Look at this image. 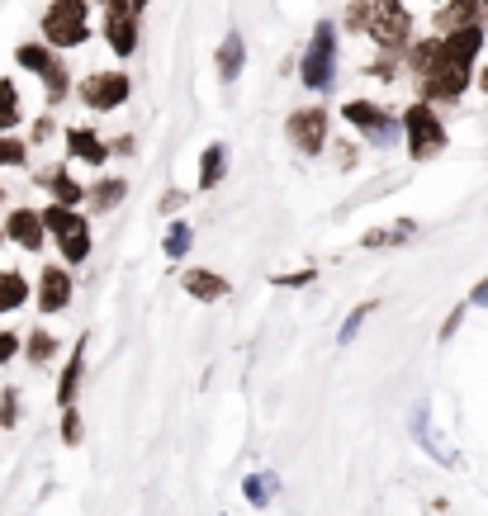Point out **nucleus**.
Listing matches in <instances>:
<instances>
[{
	"instance_id": "1",
	"label": "nucleus",
	"mask_w": 488,
	"mask_h": 516,
	"mask_svg": "<svg viewBox=\"0 0 488 516\" xmlns=\"http://www.w3.org/2000/svg\"><path fill=\"white\" fill-rule=\"evenodd\" d=\"M417 86H422V105H432V100H460L465 86H470V62L451 57L441 48V38H436V62L417 76Z\"/></svg>"
},
{
	"instance_id": "2",
	"label": "nucleus",
	"mask_w": 488,
	"mask_h": 516,
	"mask_svg": "<svg viewBox=\"0 0 488 516\" xmlns=\"http://www.w3.org/2000/svg\"><path fill=\"white\" fill-rule=\"evenodd\" d=\"M38 218H43V232H48L57 247H62V261H72V266H76V261H86V256H91V223L76 214V209L48 204Z\"/></svg>"
},
{
	"instance_id": "3",
	"label": "nucleus",
	"mask_w": 488,
	"mask_h": 516,
	"mask_svg": "<svg viewBox=\"0 0 488 516\" xmlns=\"http://www.w3.org/2000/svg\"><path fill=\"white\" fill-rule=\"evenodd\" d=\"M91 38V24H86V0H53L43 10V43L48 48H76Z\"/></svg>"
},
{
	"instance_id": "4",
	"label": "nucleus",
	"mask_w": 488,
	"mask_h": 516,
	"mask_svg": "<svg viewBox=\"0 0 488 516\" xmlns=\"http://www.w3.org/2000/svg\"><path fill=\"white\" fill-rule=\"evenodd\" d=\"M398 128L408 133V152L413 161H432L441 157V147H446V128H441V114L432 105H408L403 109V119Z\"/></svg>"
},
{
	"instance_id": "5",
	"label": "nucleus",
	"mask_w": 488,
	"mask_h": 516,
	"mask_svg": "<svg viewBox=\"0 0 488 516\" xmlns=\"http://www.w3.org/2000/svg\"><path fill=\"white\" fill-rule=\"evenodd\" d=\"M365 29H370V38L380 43L384 53L403 57L408 34H413V19H408V10H403L398 0H375V5H370V19H365Z\"/></svg>"
},
{
	"instance_id": "6",
	"label": "nucleus",
	"mask_w": 488,
	"mask_h": 516,
	"mask_svg": "<svg viewBox=\"0 0 488 516\" xmlns=\"http://www.w3.org/2000/svg\"><path fill=\"white\" fill-rule=\"evenodd\" d=\"M332 67H337V29H332V24H318V29H313V43H308V53H304V86L327 90L332 86Z\"/></svg>"
},
{
	"instance_id": "7",
	"label": "nucleus",
	"mask_w": 488,
	"mask_h": 516,
	"mask_svg": "<svg viewBox=\"0 0 488 516\" xmlns=\"http://www.w3.org/2000/svg\"><path fill=\"white\" fill-rule=\"evenodd\" d=\"M342 114H346V124H356L375 147L394 143L398 133H403L394 114H384V109H380V105H370V100H351V105H346Z\"/></svg>"
},
{
	"instance_id": "8",
	"label": "nucleus",
	"mask_w": 488,
	"mask_h": 516,
	"mask_svg": "<svg viewBox=\"0 0 488 516\" xmlns=\"http://www.w3.org/2000/svg\"><path fill=\"white\" fill-rule=\"evenodd\" d=\"M105 34H109V48L119 57L138 53V10L128 0H105Z\"/></svg>"
},
{
	"instance_id": "9",
	"label": "nucleus",
	"mask_w": 488,
	"mask_h": 516,
	"mask_svg": "<svg viewBox=\"0 0 488 516\" xmlns=\"http://www.w3.org/2000/svg\"><path fill=\"white\" fill-rule=\"evenodd\" d=\"M128 76L124 72H95V76H86V81H81V105L86 109H100V114H105V109H119L128 100Z\"/></svg>"
},
{
	"instance_id": "10",
	"label": "nucleus",
	"mask_w": 488,
	"mask_h": 516,
	"mask_svg": "<svg viewBox=\"0 0 488 516\" xmlns=\"http://www.w3.org/2000/svg\"><path fill=\"white\" fill-rule=\"evenodd\" d=\"M290 143L304 152V157H318L327 147V109L308 105V109H294L290 114Z\"/></svg>"
},
{
	"instance_id": "11",
	"label": "nucleus",
	"mask_w": 488,
	"mask_h": 516,
	"mask_svg": "<svg viewBox=\"0 0 488 516\" xmlns=\"http://www.w3.org/2000/svg\"><path fill=\"white\" fill-rule=\"evenodd\" d=\"M0 228H5V237H10L15 247H24V251H43V242H48V232H43V218H38L34 209H10Z\"/></svg>"
},
{
	"instance_id": "12",
	"label": "nucleus",
	"mask_w": 488,
	"mask_h": 516,
	"mask_svg": "<svg viewBox=\"0 0 488 516\" xmlns=\"http://www.w3.org/2000/svg\"><path fill=\"white\" fill-rule=\"evenodd\" d=\"M72 303V275L62 266H43V275H38V308L43 313H62Z\"/></svg>"
},
{
	"instance_id": "13",
	"label": "nucleus",
	"mask_w": 488,
	"mask_h": 516,
	"mask_svg": "<svg viewBox=\"0 0 488 516\" xmlns=\"http://www.w3.org/2000/svg\"><path fill=\"white\" fill-rule=\"evenodd\" d=\"M38 185H43V190L53 195V204H62V209H76V204L86 199V190H81V185H76V180L67 176L62 166H48V171L38 176Z\"/></svg>"
},
{
	"instance_id": "14",
	"label": "nucleus",
	"mask_w": 488,
	"mask_h": 516,
	"mask_svg": "<svg viewBox=\"0 0 488 516\" xmlns=\"http://www.w3.org/2000/svg\"><path fill=\"white\" fill-rule=\"evenodd\" d=\"M181 285H185V294H195V299H204V303L228 299V280L214 275V270H185Z\"/></svg>"
},
{
	"instance_id": "15",
	"label": "nucleus",
	"mask_w": 488,
	"mask_h": 516,
	"mask_svg": "<svg viewBox=\"0 0 488 516\" xmlns=\"http://www.w3.org/2000/svg\"><path fill=\"white\" fill-rule=\"evenodd\" d=\"M479 10H484V0H451V5H441L436 10V29H470V24H479Z\"/></svg>"
},
{
	"instance_id": "16",
	"label": "nucleus",
	"mask_w": 488,
	"mask_h": 516,
	"mask_svg": "<svg viewBox=\"0 0 488 516\" xmlns=\"http://www.w3.org/2000/svg\"><path fill=\"white\" fill-rule=\"evenodd\" d=\"M81 370H86V337L76 341L72 360H67V370H62V379H57V403H62V408H72V403H76V389H81Z\"/></svg>"
},
{
	"instance_id": "17",
	"label": "nucleus",
	"mask_w": 488,
	"mask_h": 516,
	"mask_svg": "<svg viewBox=\"0 0 488 516\" xmlns=\"http://www.w3.org/2000/svg\"><path fill=\"white\" fill-rule=\"evenodd\" d=\"M67 147L86 166H105V157H109V147L100 143V133H91V128H67Z\"/></svg>"
},
{
	"instance_id": "18",
	"label": "nucleus",
	"mask_w": 488,
	"mask_h": 516,
	"mask_svg": "<svg viewBox=\"0 0 488 516\" xmlns=\"http://www.w3.org/2000/svg\"><path fill=\"white\" fill-rule=\"evenodd\" d=\"M223 171H228V147L223 143L204 147V157H199V190H214L223 180Z\"/></svg>"
},
{
	"instance_id": "19",
	"label": "nucleus",
	"mask_w": 488,
	"mask_h": 516,
	"mask_svg": "<svg viewBox=\"0 0 488 516\" xmlns=\"http://www.w3.org/2000/svg\"><path fill=\"white\" fill-rule=\"evenodd\" d=\"M124 195H128V180L109 176V180H100V185H95L86 199H91L95 214H109V209H119V204H124Z\"/></svg>"
},
{
	"instance_id": "20",
	"label": "nucleus",
	"mask_w": 488,
	"mask_h": 516,
	"mask_svg": "<svg viewBox=\"0 0 488 516\" xmlns=\"http://www.w3.org/2000/svg\"><path fill=\"white\" fill-rule=\"evenodd\" d=\"M29 299V280L19 270H0V313H15Z\"/></svg>"
},
{
	"instance_id": "21",
	"label": "nucleus",
	"mask_w": 488,
	"mask_h": 516,
	"mask_svg": "<svg viewBox=\"0 0 488 516\" xmlns=\"http://www.w3.org/2000/svg\"><path fill=\"white\" fill-rule=\"evenodd\" d=\"M43 90H48V105H62V100H67V90H72V76H67V67H62V57L53 53V62H48V67H43Z\"/></svg>"
},
{
	"instance_id": "22",
	"label": "nucleus",
	"mask_w": 488,
	"mask_h": 516,
	"mask_svg": "<svg viewBox=\"0 0 488 516\" xmlns=\"http://www.w3.org/2000/svg\"><path fill=\"white\" fill-rule=\"evenodd\" d=\"M242 57H247L242 34H228V38H223V48H218V76H223V81H237V72H242Z\"/></svg>"
},
{
	"instance_id": "23",
	"label": "nucleus",
	"mask_w": 488,
	"mask_h": 516,
	"mask_svg": "<svg viewBox=\"0 0 488 516\" xmlns=\"http://www.w3.org/2000/svg\"><path fill=\"white\" fill-rule=\"evenodd\" d=\"M24 356H29V365H48V360L57 356V337L43 332V327H34V332L24 337Z\"/></svg>"
},
{
	"instance_id": "24",
	"label": "nucleus",
	"mask_w": 488,
	"mask_h": 516,
	"mask_svg": "<svg viewBox=\"0 0 488 516\" xmlns=\"http://www.w3.org/2000/svg\"><path fill=\"white\" fill-rule=\"evenodd\" d=\"M275 488H280L275 474H247V479H242V498L252 502V507H266V502L275 498Z\"/></svg>"
},
{
	"instance_id": "25",
	"label": "nucleus",
	"mask_w": 488,
	"mask_h": 516,
	"mask_svg": "<svg viewBox=\"0 0 488 516\" xmlns=\"http://www.w3.org/2000/svg\"><path fill=\"white\" fill-rule=\"evenodd\" d=\"M24 119V109H19V90L15 81H0V133H10V128Z\"/></svg>"
},
{
	"instance_id": "26",
	"label": "nucleus",
	"mask_w": 488,
	"mask_h": 516,
	"mask_svg": "<svg viewBox=\"0 0 488 516\" xmlns=\"http://www.w3.org/2000/svg\"><path fill=\"white\" fill-rule=\"evenodd\" d=\"M417 232V223H394V228H380V232H365V247H398V242H408Z\"/></svg>"
},
{
	"instance_id": "27",
	"label": "nucleus",
	"mask_w": 488,
	"mask_h": 516,
	"mask_svg": "<svg viewBox=\"0 0 488 516\" xmlns=\"http://www.w3.org/2000/svg\"><path fill=\"white\" fill-rule=\"evenodd\" d=\"M162 251L171 261H185V251H190V223H171L162 237Z\"/></svg>"
},
{
	"instance_id": "28",
	"label": "nucleus",
	"mask_w": 488,
	"mask_h": 516,
	"mask_svg": "<svg viewBox=\"0 0 488 516\" xmlns=\"http://www.w3.org/2000/svg\"><path fill=\"white\" fill-rule=\"evenodd\" d=\"M24 161H29V147L10 133H0V166H24Z\"/></svg>"
},
{
	"instance_id": "29",
	"label": "nucleus",
	"mask_w": 488,
	"mask_h": 516,
	"mask_svg": "<svg viewBox=\"0 0 488 516\" xmlns=\"http://www.w3.org/2000/svg\"><path fill=\"white\" fill-rule=\"evenodd\" d=\"M370 313H375V303H361V308H356V313H351V318L342 322V332H337V341H351V337H356V332H361V322L370 318Z\"/></svg>"
},
{
	"instance_id": "30",
	"label": "nucleus",
	"mask_w": 488,
	"mask_h": 516,
	"mask_svg": "<svg viewBox=\"0 0 488 516\" xmlns=\"http://www.w3.org/2000/svg\"><path fill=\"white\" fill-rule=\"evenodd\" d=\"M15 422H19V393L5 389L0 393V427H15Z\"/></svg>"
},
{
	"instance_id": "31",
	"label": "nucleus",
	"mask_w": 488,
	"mask_h": 516,
	"mask_svg": "<svg viewBox=\"0 0 488 516\" xmlns=\"http://www.w3.org/2000/svg\"><path fill=\"white\" fill-rule=\"evenodd\" d=\"M62 441H67V445L81 441V412H76V408H62Z\"/></svg>"
},
{
	"instance_id": "32",
	"label": "nucleus",
	"mask_w": 488,
	"mask_h": 516,
	"mask_svg": "<svg viewBox=\"0 0 488 516\" xmlns=\"http://www.w3.org/2000/svg\"><path fill=\"white\" fill-rule=\"evenodd\" d=\"M19 356V332H0V365H10Z\"/></svg>"
},
{
	"instance_id": "33",
	"label": "nucleus",
	"mask_w": 488,
	"mask_h": 516,
	"mask_svg": "<svg viewBox=\"0 0 488 516\" xmlns=\"http://www.w3.org/2000/svg\"><path fill=\"white\" fill-rule=\"evenodd\" d=\"M365 19H370V0H356V5L346 10V24H351V29H365Z\"/></svg>"
},
{
	"instance_id": "34",
	"label": "nucleus",
	"mask_w": 488,
	"mask_h": 516,
	"mask_svg": "<svg viewBox=\"0 0 488 516\" xmlns=\"http://www.w3.org/2000/svg\"><path fill=\"white\" fill-rule=\"evenodd\" d=\"M313 280V270H299V275H275V285L280 289H299V285H308Z\"/></svg>"
},
{
	"instance_id": "35",
	"label": "nucleus",
	"mask_w": 488,
	"mask_h": 516,
	"mask_svg": "<svg viewBox=\"0 0 488 516\" xmlns=\"http://www.w3.org/2000/svg\"><path fill=\"white\" fill-rule=\"evenodd\" d=\"M470 303H474V308H488V280H484V285H474Z\"/></svg>"
},
{
	"instance_id": "36",
	"label": "nucleus",
	"mask_w": 488,
	"mask_h": 516,
	"mask_svg": "<svg viewBox=\"0 0 488 516\" xmlns=\"http://www.w3.org/2000/svg\"><path fill=\"white\" fill-rule=\"evenodd\" d=\"M48 133H53V119H38V128H34V143H43Z\"/></svg>"
},
{
	"instance_id": "37",
	"label": "nucleus",
	"mask_w": 488,
	"mask_h": 516,
	"mask_svg": "<svg viewBox=\"0 0 488 516\" xmlns=\"http://www.w3.org/2000/svg\"><path fill=\"white\" fill-rule=\"evenodd\" d=\"M479 90H484V95H488V67H484V72H479Z\"/></svg>"
},
{
	"instance_id": "38",
	"label": "nucleus",
	"mask_w": 488,
	"mask_h": 516,
	"mask_svg": "<svg viewBox=\"0 0 488 516\" xmlns=\"http://www.w3.org/2000/svg\"><path fill=\"white\" fill-rule=\"evenodd\" d=\"M128 5H133V10H138V15H143V5H147V0H128Z\"/></svg>"
},
{
	"instance_id": "39",
	"label": "nucleus",
	"mask_w": 488,
	"mask_h": 516,
	"mask_svg": "<svg viewBox=\"0 0 488 516\" xmlns=\"http://www.w3.org/2000/svg\"><path fill=\"white\" fill-rule=\"evenodd\" d=\"M0 199H5V190H0Z\"/></svg>"
},
{
	"instance_id": "40",
	"label": "nucleus",
	"mask_w": 488,
	"mask_h": 516,
	"mask_svg": "<svg viewBox=\"0 0 488 516\" xmlns=\"http://www.w3.org/2000/svg\"><path fill=\"white\" fill-rule=\"evenodd\" d=\"M0 237H5V228H0Z\"/></svg>"
},
{
	"instance_id": "41",
	"label": "nucleus",
	"mask_w": 488,
	"mask_h": 516,
	"mask_svg": "<svg viewBox=\"0 0 488 516\" xmlns=\"http://www.w3.org/2000/svg\"><path fill=\"white\" fill-rule=\"evenodd\" d=\"M484 5H488V0H484Z\"/></svg>"
}]
</instances>
